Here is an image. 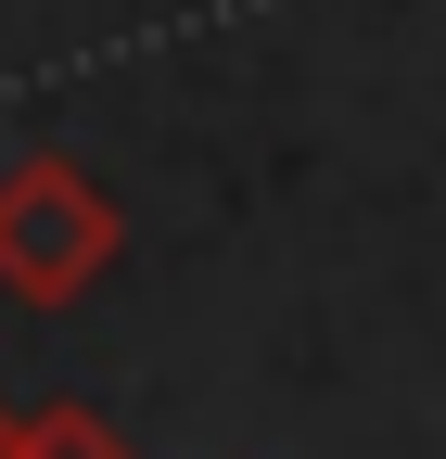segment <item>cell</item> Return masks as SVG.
<instances>
[{"instance_id":"1","label":"cell","mask_w":446,"mask_h":459,"mask_svg":"<svg viewBox=\"0 0 446 459\" xmlns=\"http://www.w3.org/2000/svg\"><path fill=\"white\" fill-rule=\"evenodd\" d=\"M102 243H116V217H102V204L64 179V166H26L13 204H0V268L26 281V294H77Z\"/></svg>"}]
</instances>
